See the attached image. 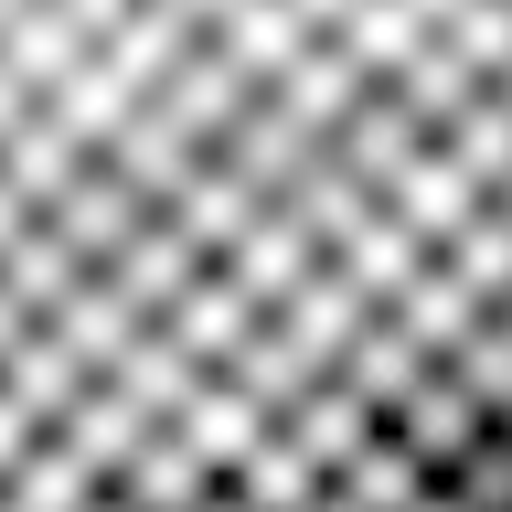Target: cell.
Masks as SVG:
<instances>
[{"label": "cell", "instance_id": "3957f363", "mask_svg": "<svg viewBox=\"0 0 512 512\" xmlns=\"http://www.w3.org/2000/svg\"><path fill=\"white\" fill-rule=\"evenodd\" d=\"M395 86H406V96H416V107H427V128H438V118H448V107H459V96H470V86H480V64H470V54H459V43H448V32H427V43H416V54H406V64H395Z\"/></svg>", "mask_w": 512, "mask_h": 512}, {"label": "cell", "instance_id": "277c9868", "mask_svg": "<svg viewBox=\"0 0 512 512\" xmlns=\"http://www.w3.org/2000/svg\"><path fill=\"white\" fill-rule=\"evenodd\" d=\"M192 512H267V502H256V491H246V480H235V470H224V480H214V491H203V502H192Z\"/></svg>", "mask_w": 512, "mask_h": 512}, {"label": "cell", "instance_id": "7a4b0ae2", "mask_svg": "<svg viewBox=\"0 0 512 512\" xmlns=\"http://www.w3.org/2000/svg\"><path fill=\"white\" fill-rule=\"evenodd\" d=\"M235 480H246V491H256L267 512H310V502H320V480H331V470H320L310 448H299V438L278 427V416H267V438H256L246 459H235Z\"/></svg>", "mask_w": 512, "mask_h": 512}, {"label": "cell", "instance_id": "6da1fadb", "mask_svg": "<svg viewBox=\"0 0 512 512\" xmlns=\"http://www.w3.org/2000/svg\"><path fill=\"white\" fill-rule=\"evenodd\" d=\"M427 363H438V342H416L395 299H374V320H363V331H352V352H342V374L363 384L374 406H395V395H406V384L427 374Z\"/></svg>", "mask_w": 512, "mask_h": 512}]
</instances>
